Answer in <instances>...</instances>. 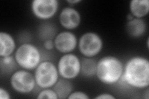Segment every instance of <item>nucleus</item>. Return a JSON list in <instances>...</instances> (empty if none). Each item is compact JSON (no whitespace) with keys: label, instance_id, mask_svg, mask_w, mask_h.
<instances>
[{"label":"nucleus","instance_id":"nucleus-1","mask_svg":"<svg viewBox=\"0 0 149 99\" xmlns=\"http://www.w3.org/2000/svg\"><path fill=\"white\" fill-rule=\"evenodd\" d=\"M122 81L135 89L149 86V61L142 56L130 58L124 66Z\"/></svg>","mask_w":149,"mask_h":99},{"label":"nucleus","instance_id":"nucleus-2","mask_svg":"<svg viewBox=\"0 0 149 99\" xmlns=\"http://www.w3.org/2000/svg\"><path fill=\"white\" fill-rule=\"evenodd\" d=\"M124 66L123 61L117 56H104L97 61L96 76L102 84L114 85L122 79Z\"/></svg>","mask_w":149,"mask_h":99},{"label":"nucleus","instance_id":"nucleus-3","mask_svg":"<svg viewBox=\"0 0 149 99\" xmlns=\"http://www.w3.org/2000/svg\"><path fill=\"white\" fill-rule=\"evenodd\" d=\"M14 57L19 66L28 71L35 69L42 61L40 50L30 43H24L19 46Z\"/></svg>","mask_w":149,"mask_h":99},{"label":"nucleus","instance_id":"nucleus-4","mask_svg":"<svg viewBox=\"0 0 149 99\" xmlns=\"http://www.w3.org/2000/svg\"><path fill=\"white\" fill-rule=\"evenodd\" d=\"M34 70L36 85L40 89L52 88L59 79L57 65L51 61H42Z\"/></svg>","mask_w":149,"mask_h":99},{"label":"nucleus","instance_id":"nucleus-5","mask_svg":"<svg viewBox=\"0 0 149 99\" xmlns=\"http://www.w3.org/2000/svg\"><path fill=\"white\" fill-rule=\"evenodd\" d=\"M103 40L96 32H87L78 39V47L80 53L86 58H95L103 48Z\"/></svg>","mask_w":149,"mask_h":99},{"label":"nucleus","instance_id":"nucleus-6","mask_svg":"<svg viewBox=\"0 0 149 99\" xmlns=\"http://www.w3.org/2000/svg\"><path fill=\"white\" fill-rule=\"evenodd\" d=\"M60 77L68 80L77 78L81 73V60L75 54H63L57 64Z\"/></svg>","mask_w":149,"mask_h":99},{"label":"nucleus","instance_id":"nucleus-7","mask_svg":"<svg viewBox=\"0 0 149 99\" xmlns=\"http://www.w3.org/2000/svg\"><path fill=\"white\" fill-rule=\"evenodd\" d=\"M10 84L14 91L22 94L31 93L37 86L34 74L24 69L16 70L11 74Z\"/></svg>","mask_w":149,"mask_h":99},{"label":"nucleus","instance_id":"nucleus-8","mask_svg":"<svg viewBox=\"0 0 149 99\" xmlns=\"http://www.w3.org/2000/svg\"><path fill=\"white\" fill-rule=\"evenodd\" d=\"M59 8L58 0H33L31 9L32 15L40 20H49L55 16Z\"/></svg>","mask_w":149,"mask_h":99},{"label":"nucleus","instance_id":"nucleus-9","mask_svg":"<svg viewBox=\"0 0 149 99\" xmlns=\"http://www.w3.org/2000/svg\"><path fill=\"white\" fill-rule=\"evenodd\" d=\"M55 48L59 53L67 54L72 53L78 46V39L70 30H63L56 35L54 39Z\"/></svg>","mask_w":149,"mask_h":99},{"label":"nucleus","instance_id":"nucleus-10","mask_svg":"<svg viewBox=\"0 0 149 99\" xmlns=\"http://www.w3.org/2000/svg\"><path fill=\"white\" fill-rule=\"evenodd\" d=\"M60 24L67 30L76 29L80 26L81 16L77 9L70 6L63 8L60 12Z\"/></svg>","mask_w":149,"mask_h":99},{"label":"nucleus","instance_id":"nucleus-11","mask_svg":"<svg viewBox=\"0 0 149 99\" xmlns=\"http://www.w3.org/2000/svg\"><path fill=\"white\" fill-rule=\"evenodd\" d=\"M16 50V43L13 35L7 32H0V58L11 56Z\"/></svg>","mask_w":149,"mask_h":99},{"label":"nucleus","instance_id":"nucleus-12","mask_svg":"<svg viewBox=\"0 0 149 99\" xmlns=\"http://www.w3.org/2000/svg\"><path fill=\"white\" fill-rule=\"evenodd\" d=\"M147 29V25L143 19L134 18L127 21L126 31L127 34L133 38H139L143 36Z\"/></svg>","mask_w":149,"mask_h":99},{"label":"nucleus","instance_id":"nucleus-13","mask_svg":"<svg viewBox=\"0 0 149 99\" xmlns=\"http://www.w3.org/2000/svg\"><path fill=\"white\" fill-rule=\"evenodd\" d=\"M130 14L134 18L143 19L149 12L148 0H131L129 3Z\"/></svg>","mask_w":149,"mask_h":99},{"label":"nucleus","instance_id":"nucleus-14","mask_svg":"<svg viewBox=\"0 0 149 99\" xmlns=\"http://www.w3.org/2000/svg\"><path fill=\"white\" fill-rule=\"evenodd\" d=\"M52 88L57 93L58 99H68V96L73 92V86L70 80L61 78Z\"/></svg>","mask_w":149,"mask_h":99},{"label":"nucleus","instance_id":"nucleus-15","mask_svg":"<svg viewBox=\"0 0 149 99\" xmlns=\"http://www.w3.org/2000/svg\"><path fill=\"white\" fill-rule=\"evenodd\" d=\"M97 61L93 58L84 57L81 60V74L86 78L96 76Z\"/></svg>","mask_w":149,"mask_h":99},{"label":"nucleus","instance_id":"nucleus-16","mask_svg":"<svg viewBox=\"0 0 149 99\" xmlns=\"http://www.w3.org/2000/svg\"><path fill=\"white\" fill-rule=\"evenodd\" d=\"M17 66L15 57L12 56H6V57L0 58V66H1V73H9L13 71Z\"/></svg>","mask_w":149,"mask_h":99},{"label":"nucleus","instance_id":"nucleus-17","mask_svg":"<svg viewBox=\"0 0 149 99\" xmlns=\"http://www.w3.org/2000/svg\"><path fill=\"white\" fill-rule=\"evenodd\" d=\"M37 99H58V97L53 88L42 89L36 97Z\"/></svg>","mask_w":149,"mask_h":99},{"label":"nucleus","instance_id":"nucleus-18","mask_svg":"<svg viewBox=\"0 0 149 99\" xmlns=\"http://www.w3.org/2000/svg\"><path fill=\"white\" fill-rule=\"evenodd\" d=\"M88 94L83 91H73L68 97V99H89Z\"/></svg>","mask_w":149,"mask_h":99},{"label":"nucleus","instance_id":"nucleus-19","mask_svg":"<svg viewBox=\"0 0 149 99\" xmlns=\"http://www.w3.org/2000/svg\"><path fill=\"white\" fill-rule=\"evenodd\" d=\"M43 46H44V48L46 50H49V51L52 50L55 48L54 40L52 39L45 40L44 42Z\"/></svg>","mask_w":149,"mask_h":99},{"label":"nucleus","instance_id":"nucleus-20","mask_svg":"<svg viewBox=\"0 0 149 99\" xmlns=\"http://www.w3.org/2000/svg\"><path fill=\"white\" fill-rule=\"evenodd\" d=\"M0 98L1 99H11V96L9 92L5 88L0 87Z\"/></svg>","mask_w":149,"mask_h":99},{"label":"nucleus","instance_id":"nucleus-21","mask_svg":"<svg viewBox=\"0 0 149 99\" xmlns=\"http://www.w3.org/2000/svg\"><path fill=\"white\" fill-rule=\"evenodd\" d=\"M95 99H115L116 97L109 93H102L95 97Z\"/></svg>","mask_w":149,"mask_h":99},{"label":"nucleus","instance_id":"nucleus-22","mask_svg":"<svg viewBox=\"0 0 149 99\" xmlns=\"http://www.w3.org/2000/svg\"><path fill=\"white\" fill-rule=\"evenodd\" d=\"M81 0H67V3H68L70 4H76L81 3Z\"/></svg>","mask_w":149,"mask_h":99},{"label":"nucleus","instance_id":"nucleus-23","mask_svg":"<svg viewBox=\"0 0 149 99\" xmlns=\"http://www.w3.org/2000/svg\"><path fill=\"white\" fill-rule=\"evenodd\" d=\"M134 18V17L131 15H130V13L129 14V15H127V19L128 21H130V20H132Z\"/></svg>","mask_w":149,"mask_h":99},{"label":"nucleus","instance_id":"nucleus-24","mask_svg":"<svg viewBox=\"0 0 149 99\" xmlns=\"http://www.w3.org/2000/svg\"><path fill=\"white\" fill-rule=\"evenodd\" d=\"M148 40H149V39H148V38L147 39V49H148L149 48V45H148Z\"/></svg>","mask_w":149,"mask_h":99}]
</instances>
